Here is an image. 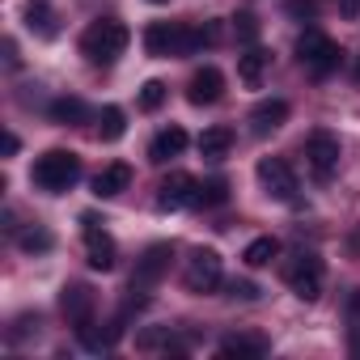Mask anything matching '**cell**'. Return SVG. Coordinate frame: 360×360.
Segmentation results:
<instances>
[{
    "instance_id": "6da1fadb",
    "label": "cell",
    "mask_w": 360,
    "mask_h": 360,
    "mask_svg": "<svg viewBox=\"0 0 360 360\" xmlns=\"http://www.w3.org/2000/svg\"><path fill=\"white\" fill-rule=\"evenodd\" d=\"M169 263H174V246H169V242H153V246L136 259V271H131V280H127V301H123V309H119L123 322L148 305V292L169 276Z\"/></svg>"
},
{
    "instance_id": "7a4b0ae2",
    "label": "cell",
    "mask_w": 360,
    "mask_h": 360,
    "mask_svg": "<svg viewBox=\"0 0 360 360\" xmlns=\"http://www.w3.org/2000/svg\"><path fill=\"white\" fill-rule=\"evenodd\" d=\"M30 183L47 195H64L81 183V157L72 148H47L43 157H34L30 165Z\"/></svg>"
},
{
    "instance_id": "3957f363",
    "label": "cell",
    "mask_w": 360,
    "mask_h": 360,
    "mask_svg": "<svg viewBox=\"0 0 360 360\" xmlns=\"http://www.w3.org/2000/svg\"><path fill=\"white\" fill-rule=\"evenodd\" d=\"M127 43H131V30H127L123 22L98 18V22H89L85 34H81V56H85L94 68H110V64L127 51Z\"/></svg>"
},
{
    "instance_id": "277c9868",
    "label": "cell",
    "mask_w": 360,
    "mask_h": 360,
    "mask_svg": "<svg viewBox=\"0 0 360 360\" xmlns=\"http://www.w3.org/2000/svg\"><path fill=\"white\" fill-rule=\"evenodd\" d=\"M284 284L301 297V301H318L322 284H326V263L318 250H297L284 259Z\"/></svg>"
},
{
    "instance_id": "5b68a950",
    "label": "cell",
    "mask_w": 360,
    "mask_h": 360,
    "mask_svg": "<svg viewBox=\"0 0 360 360\" xmlns=\"http://www.w3.org/2000/svg\"><path fill=\"white\" fill-rule=\"evenodd\" d=\"M297 60H301V68H305L309 77H330V72L343 64V51H339V43H335L330 34L305 30V34L297 39Z\"/></svg>"
},
{
    "instance_id": "8992f818",
    "label": "cell",
    "mask_w": 360,
    "mask_h": 360,
    "mask_svg": "<svg viewBox=\"0 0 360 360\" xmlns=\"http://www.w3.org/2000/svg\"><path fill=\"white\" fill-rule=\"evenodd\" d=\"M144 51L157 60L191 56V26L187 22H148L144 26Z\"/></svg>"
},
{
    "instance_id": "52a82bcc",
    "label": "cell",
    "mask_w": 360,
    "mask_h": 360,
    "mask_svg": "<svg viewBox=\"0 0 360 360\" xmlns=\"http://www.w3.org/2000/svg\"><path fill=\"white\" fill-rule=\"evenodd\" d=\"M183 284H187V292H217L221 284H225V263H221V255L212 250V246H200L191 259H187V271H183Z\"/></svg>"
},
{
    "instance_id": "ba28073f",
    "label": "cell",
    "mask_w": 360,
    "mask_h": 360,
    "mask_svg": "<svg viewBox=\"0 0 360 360\" xmlns=\"http://www.w3.org/2000/svg\"><path fill=\"white\" fill-rule=\"evenodd\" d=\"M255 174H259V187H263L271 200H280V204H297L301 183H297V169H292L284 157H263V161L255 165Z\"/></svg>"
},
{
    "instance_id": "9c48e42d",
    "label": "cell",
    "mask_w": 360,
    "mask_h": 360,
    "mask_svg": "<svg viewBox=\"0 0 360 360\" xmlns=\"http://www.w3.org/2000/svg\"><path fill=\"white\" fill-rule=\"evenodd\" d=\"M81 225H85V263H89L94 271H115V263H119V246H115V238L102 229V221H98L94 212H85Z\"/></svg>"
},
{
    "instance_id": "30bf717a",
    "label": "cell",
    "mask_w": 360,
    "mask_h": 360,
    "mask_svg": "<svg viewBox=\"0 0 360 360\" xmlns=\"http://www.w3.org/2000/svg\"><path fill=\"white\" fill-rule=\"evenodd\" d=\"M305 161H309V169H314V178H326L339 169V136H330L326 127H318V131H309L305 136Z\"/></svg>"
},
{
    "instance_id": "8fae6325",
    "label": "cell",
    "mask_w": 360,
    "mask_h": 360,
    "mask_svg": "<svg viewBox=\"0 0 360 360\" xmlns=\"http://www.w3.org/2000/svg\"><path fill=\"white\" fill-rule=\"evenodd\" d=\"M195 178L187 174V169H174V174H165L161 178V187H157V208L161 212H178V208H191L195 204Z\"/></svg>"
},
{
    "instance_id": "7c38bea8",
    "label": "cell",
    "mask_w": 360,
    "mask_h": 360,
    "mask_svg": "<svg viewBox=\"0 0 360 360\" xmlns=\"http://www.w3.org/2000/svg\"><path fill=\"white\" fill-rule=\"evenodd\" d=\"M60 309H64V318H68L72 330H77V326L94 322V314H98V292H94L89 284H64V292H60Z\"/></svg>"
},
{
    "instance_id": "4fadbf2b",
    "label": "cell",
    "mask_w": 360,
    "mask_h": 360,
    "mask_svg": "<svg viewBox=\"0 0 360 360\" xmlns=\"http://www.w3.org/2000/svg\"><path fill=\"white\" fill-rule=\"evenodd\" d=\"M221 98H225V72L212 68V64L195 68L191 81H187V102H191V106H212V102H221Z\"/></svg>"
},
{
    "instance_id": "5bb4252c",
    "label": "cell",
    "mask_w": 360,
    "mask_h": 360,
    "mask_svg": "<svg viewBox=\"0 0 360 360\" xmlns=\"http://www.w3.org/2000/svg\"><path fill=\"white\" fill-rule=\"evenodd\" d=\"M77 339H81V347L85 352H94V356H102V352H110L119 339H123V318L115 314V318H106V322H85V326H77Z\"/></svg>"
},
{
    "instance_id": "9a60e30c",
    "label": "cell",
    "mask_w": 360,
    "mask_h": 360,
    "mask_svg": "<svg viewBox=\"0 0 360 360\" xmlns=\"http://www.w3.org/2000/svg\"><path fill=\"white\" fill-rule=\"evenodd\" d=\"M131 187V165L127 161H110V165H102L98 174H94V195L98 200H115V195H123Z\"/></svg>"
},
{
    "instance_id": "2e32d148",
    "label": "cell",
    "mask_w": 360,
    "mask_h": 360,
    "mask_svg": "<svg viewBox=\"0 0 360 360\" xmlns=\"http://www.w3.org/2000/svg\"><path fill=\"white\" fill-rule=\"evenodd\" d=\"M288 123V102L284 98H263L255 110H250V131L255 136H271Z\"/></svg>"
},
{
    "instance_id": "e0dca14e",
    "label": "cell",
    "mask_w": 360,
    "mask_h": 360,
    "mask_svg": "<svg viewBox=\"0 0 360 360\" xmlns=\"http://www.w3.org/2000/svg\"><path fill=\"white\" fill-rule=\"evenodd\" d=\"M183 148H187V131L178 127V123H169V127H161V131L148 140V161L165 165V161H174V157H183Z\"/></svg>"
},
{
    "instance_id": "ac0fdd59",
    "label": "cell",
    "mask_w": 360,
    "mask_h": 360,
    "mask_svg": "<svg viewBox=\"0 0 360 360\" xmlns=\"http://www.w3.org/2000/svg\"><path fill=\"white\" fill-rule=\"evenodd\" d=\"M225 360H263L267 352H271V343L263 339V335H229V339H221V347H217Z\"/></svg>"
},
{
    "instance_id": "d6986e66",
    "label": "cell",
    "mask_w": 360,
    "mask_h": 360,
    "mask_svg": "<svg viewBox=\"0 0 360 360\" xmlns=\"http://www.w3.org/2000/svg\"><path fill=\"white\" fill-rule=\"evenodd\" d=\"M22 22H26V30L34 39H56L60 34V18H56V9L47 5V0H30V5L22 9Z\"/></svg>"
},
{
    "instance_id": "ffe728a7",
    "label": "cell",
    "mask_w": 360,
    "mask_h": 360,
    "mask_svg": "<svg viewBox=\"0 0 360 360\" xmlns=\"http://www.w3.org/2000/svg\"><path fill=\"white\" fill-rule=\"evenodd\" d=\"M229 148H233V127L212 123V127L200 131V157H204V161H225Z\"/></svg>"
},
{
    "instance_id": "44dd1931",
    "label": "cell",
    "mask_w": 360,
    "mask_h": 360,
    "mask_svg": "<svg viewBox=\"0 0 360 360\" xmlns=\"http://www.w3.org/2000/svg\"><path fill=\"white\" fill-rule=\"evenodd\" d=\"M267 68H271V51H267V47H246V51L238 56V77H242L246 85H263Z\"/></svg>"
},
{
    "instance_id": "7402d4cb",
    "label": "cell",
    "mask_w": 360,
    "mask_h": 360,
    "mask_svg": "<svg viewBox=\"0 0 360 360\" xmlns=\"http://www.w3.org/2000/svg\"><path fill=\"white\" fill-rule=\"evenodd\" d=\"M47 115H51V123H60V127H77L89 110H85V102H81V98L64 94V98H56V102L47 106Z\"/></svg>"
},
{
    "instance_id": "603a6c76",
    "label": "cell",
    "mask_w": 360,
    "mask_h": 360,
    "mask_svg": "<svg viewBox=\"0 0 360 360\" xmlns=\"http://www.w3.org/2000/svg\"><path fill=\"white\" fill-rule=\"evenodd\" d=\"M123 131H127L123 106H102V110H98V140H102V144H115V140H123Z\"/></svg>"
},
{
    "instance_id": "cb8c5ba5",
    "label": "cell",
    "mask_w": 360,
    "mask_h": 360,
    "mask_svg": "<svg viewBox=\"0 0 360 360\" xmlns=\"http://www.w3.org/2000/svg\"><path fill=\"white\" fill-rule=\"evenodd\" d=\"M51 246H56V238H51L47 225H26V229H18V250H22V255H47Z\"/></svg>"
},
{
    "instance_id": "d4e9b609",
    "label": "cell",
    "mask_w": 360,
    "mask_h": 360,
    "mask_svg": "<svg viewBox=\"0 0 360 360\" xmlns=\"http://www.w3.org/2000/svg\"><path fill=\"white\" fill-rule=\"evenodd\" d=\"M229 204V183L225 178H204V183L195 187V204L191 208H221Z\"/></svg>"
},
{
    "instance_id": "484cf974",
    "label": "cell",
    "mask_w": 360,
    "mask_h": 360,
    "mask_svg": "<svg viewBox=\"0 0 360 360\" xmlns=\"http://www.w3.org/2000/svg\"><path fill=\"white\" fill-rule=\"evenodd\" d=\"M271 259H280V242H276V238H255V242L242 250V263H246V267H267Z\"/></svg>"
},
{
    "instance_id": "4316f807",
    "label": "cell",
    "mask_w": 360,
    "mask_h": 360,
    "mask_svg": "<svg viewBox=\"0 0 360 360\" xmlns=\"http://www.w3.org/2000/svg\"><path fill=\"white\" fill-rule=\"evenodd\" d=\"M165 98H169L165 81H144V85H140V110H161Z\"/></svg>"
},
{
    "instance_id": "83f0119b",
    "label": "cell",
    "mask_w": 360,
    "mask_h": 360,
    "mask_svg": "<svg viewBox=\"0 0 360 360\" xmlns=\"http://www.w3.org/2000/svg\"><path fill=\"white\" fill-rule=\"evenodd\" d=\"M217 39H221V26H217V22L191 26V56H195V51H204V47H212Z\"/></svg>"
},
{
    "instance_id": "f1b7e54d",
    "label": "cell",
    "mask_w": 360,
    "mask_h": 360,
    "mask_svg": "<svg viewBox=\"0 0 360 360\" xmlns=\"http://www.w3.org/2000/svg\"><path fill=\"white\" fill-rule=\"evenodd\" d=\"M233 30H238V43H246V47L259 43V22H255V13H238V18H233Z\"/></svg>"
},
{
    "instance_id": "f546056e",
    "label": "cell",
    "mask_w": 360,
    "mask_h": 360,
    "mask_svg": "<svg viewBox=\"0 0 360 360\" xmlns=\"http://www.w3.org/2000/svg\"><path fill=\"white\" fill-rule=\"evenodd\" d=\"M30 335H39V314H22V318L9 326V343H22V339H30Z\"/></svg>"
},
{
    "instance_id": "4dcf8cb0",
    "label": "cell",
    "mask_w": 360,
    "mask_h": 360,
    "mask_svg": "<svg viewBox=\"0 0 360 360\" xmlns=\"http://www.w3.org/2000/svg\"><path fill=\"white\" fill-rule=\"evenodd\" d=\"M225 288H229L233 301H259V284L255 280H229Z\"/></svg>"
},
{
    "instance_id": "1f68e13d",
    "label": "cell",
    "mask_w": 360,
    "mask_h": 360,
    "mask_svg": "<svg viewBox=\"0 0 360 360\" xmlns=\"http://www.w3.org/2000/svg\"><path fill=\"white\" fill-rule=\"evenodd\" d=\"M288 13L292 18H314L318 13V0H288Z\"/></svg>"
},
{
    "instance_id": "d6a6232c",
    "label": "cell",
    "mask_w": 360,
    "mask_h": 360,
    "mask_svg": "<svg viewBox=\"0 0 360 360\" xmlns=\"http://www.w3.org/2000/svg\"><path fill=\"white\" fill-rule=\"evenodd\" d=\"M347 318H352V322L360 326V288H356V292L347 297Z\"/></svg>"
},
{
    "instance_id": "836d02e7",
    "label": "cell",
    "mask_w": 360,
    "mask_h": 360,
    "mask_svg": "<svg viewBox=\"0 0 360 360\" xmlns=\"http://www.w3.org/2000/svg\"><path fill=\"white\" fill-rule=\"evenodd\" d=\"M5 64L18 68V43H13V39H5Z\"/></svg>"
},
{
    "instance_id": "e575fe53",
    "label": "cell",
    "mask_w": 360,
    "mask_h": 360,
    "mask_svg": "<svg viewBox=\"0 0 360 360\" xmlns=\"http://www.w3.org/2000/svg\"><path fill=\"white\" fill-rule=\"evenodd\" d=\"M18 148H22V140H18V136H13V131H5V157H13V153H18Z\"/></svg>"
},
{
    "instance_id": "d590c367",
    "label": "cell",
    "mask_w": 360,
    "mask_h": 360,
    "mask_svg": "<svg viewBox=\"0 0 360 360\" xmlns=\"http://www.w3.org/2000/svg\"><path fill=\"white\" fill-rule=\"evenodd\" d=\"M352 81H356V85H360V51H356V56H352Z\"/></svg>"
},
{
    "instance_id": "8d00e7d4",
    "label": "cell",
    "mask_w": 360,
    "mask_h": 360,
    "mask_svg": "<svg viewBox=\"0 0 360 360\" xmlns=\"http://www.w3.org/2000/svg\"><path fill=\"white\" fill-rule=\"evenodd\" d=\"M148 5H169V0H148Z\"/></svg>"
}]
</instances>
